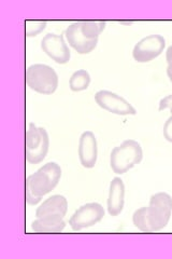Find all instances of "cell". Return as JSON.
Masks as SVG:
<instances>
[{
	"label": "cell",
	"mask_w": 172,
	"mask_h": 259,
	"mask_svg": "<svg viewBox=\"0 0 172 259\" xmlns=\"http://www.w3.org/2000/svg\"><path fill=\"white\" fill-rule=\"evenodd\" d=\"M172 198L166 192H157L150 199V205L137 209L133 216L134 225L144 232L165 228L171 216Z\"/></svg>",
	"instance_id": "1"
},
{
	"label": "cell",
	"mask_w": 172,
	"mask_h": 259,
	"mask_svg": "<svg viewBox=\"0 0 172 259\" xmlns=\"http://www.w3.org/2000/svg\"><path fill=\"white\" fill-rule=\"evenodd\" d=\"M142 158L143 151L140 144L134 140H127L112 150L110 165L114 173L122 175L140 163Z\"/></svg>",
	"instance_id": "2"
},
{
	"label": "cell",
	"mask_w": 172,
	"mask_h": 259,
	"mask_svg": "<svg viewBox=\"0 0 172 259\" xmlns=\"http://www.w3.org/2000/svg\"><path fill=\"white\" fill-rule=\"evenodd\" d=\"M61 177V166L55 162H48L42 167H40L36 173L28 176L26 178V183L34 196L42 198L56 187Z\"/></svg>",
	"instance_id": "3"
},
{
	"label": "cell",
	"mask_w": 172,
	"mask_h": 259,
	"mask_svg": "<svg viewBox=\"0 0 172 259\" xmlns=\"http://www.w3.org/2000/svg\"><path fill=\"white\" fill-rule=\"evenodd\" d=\"M25 78L31 90L41 94H52L59 87V76L56 71L44 64L31 65L26 70Z\"/></svg>",
	"instance_id": "4"
},
{
	"label": "cell",
	"mask_w": 172,
	"mask_h": 259,
	"mask_svg": "<svg viewBox=\"0 0 172 259\" xmlns=\"http://www.w3.org/2000/svg\"><path fill=\"white\" fill-rule=\"evenodd\" d=\"M50 140L44 127H38L35 123H29L25 135V157L30 164L42 162L48 151Z\"/></svg>",
	"instance_id": "5"
},
{
	"label": "cell",
	"mask_w": 172,
	"mask_h": 259,
	"mask_svg": "<svg viewBox=\"0 0 172 259\" xmlns=\"http://www.w3.org/2000/svg\"><path fill=\"white\" fill-rule=\"evenodd\" d=\"M104 216V209L99 203H87L79 207L69 220L72 230L80 231L99 223Z\"/></svg>",
	"instance_id": "6"
},
{
	"label": "cell",
	"mask_w": 172,
	"mask_h": 259,
	"mask_svg": "<svg viewBox=\"0 0 172 259\" xmlns=\"http://www.w3.org/2000/svg\"><path fill=\"white\" fill-rule=\"evenodd\" d=\"M166 40L160 35H150L139 41L133 51V56L138 63L151 62L161 54Z\"/></svg>",
	"instance_id": "7"
},
{
	"label": "cell",
	"mask_w": 172,
	"mask_h": 259,
	"mask_svg": "<svg viewBox=\"0 0 172 259\" xmlns=\"http://www.w3.org/2000/svg\"><path fill=\"white\" fill-rule=\"evenodd\" d=\"M95 101L101 108L112 113H116V115L135 116L137 113L136 108L128 101H126L124 97H122L111 91H98L95 94Z\"/></svg>",
	"instance_id": "8"
},
{
	"label": "cell",
	"mask_w": 172,
	"mask_h": 259,
	"mask_svg": "<svg viewBox=\"0 0 172 259\" xmlns=\"http://www.w3.org/2000/svg\"><path fill=\"white\" fill-rule=\"evenodd\" d=\"M41 48L46 55L59 64H66L70 61V50L65 42L63 35L47 34L41 40Z\"/></svg>",
	"instance_id": "9"
},
{
	"label": "cell",
	"mask_w": 172,
	"mask_h": 259,
	"mask_svg": "<svg viewBox=\"0 0 172 259\" xmlns=\"http://www.w3.org/2000/svg\"><path fill=\"white\" fill-rule=\"evenodd\" d=\"M65 35L69 45L80 54L91 53L98 44V40H92L86 37L81 28L80 21L69 25L65 31Z\"/></svg>",
	"instance_id": "10"
},
{
	"label": "cell",
	"mask_w": 172,
	"mask_h": 259,
	"mask_svg": "<svg viewBox=\"0 0 172 259\" xmlns=\"http://www.w3.org/2000/svg\"><path fill=\"white\" fill-rule=\"evenodd\" d=\"M97 140L92 131L82 133L79 143V158L81 164L86 168H92L97 162Z\"/></svg>",
	"instance_id": "11"
},
{
	"label": "cell",
	"mask_w": 172,
	"mask_h": 259,
	"mask_svg": "<svg viewBox=\"0 0 172 259\" xmlns=\"http://www.w3.org/2000/svg\"><path fill=\"white\" fill-rule=\"evenodd\" d=\"M67 210H68L67 199L64 196L55 194V196H52L48 199H46L43 203L38 207L36 216L37 218H42L47 216H61L64 218V216L67 214Z\"/></svg>",
	"instance_id": "12"
},
{
	"label": "cell",
	"mask_w": 172,
	"mask_h": 259,
	"mask_svg": "<svg viewBox=\"0 0 172 259\" xmlns=\"http://www.w3.org/2000/svg\"><path fill=\"white\" fill-rule=\"evenodd\" d=\"M125 185L120 177H114L110 184L108 210L111 216H118L124 207Z\"/></svg>",
	"instance_id": "13"
},
{
	"label": "cell",
	"mask_w": 172,
	"mask_h": 259,
	"mask_svg": "<svg viewBox=\"0 0 172 259\" xmlns=\"http://www.w3.org/2000/svg\"><path fill=\"white\" fill-rule=\"evenodd\" d=\"M66 227L61 216H47L37 218L31 224V229L36 232H61Z\"/></svg>",
	"instance_id": "14"
},
{
	"label": "cell",
	"mask_w": 172,
	"mask_h": 259,
	"mask_svg": "<svg viewBox=\"0 0 172 259\" xmlns=\"http://www.w3.org/2000/svg\"><path fill=\"white\" fill-rule=\"evenodd\" d=\"M89 83H91V76L84 69H80L73 72L69 80V87L73 92L86 90Z\"/></svg>",
	"instance_id": "15"
},
{
	"label": "cell",
	"mask_w": 172,
	"mask_h": 259,
	"mask_svg": "<svg viewBox=\"0 0 172 259\" xmlns=\"http://www.w3.org/2000/svg\"><path fill=\"white\" fill-rule=\"evenodd\" d=\"M46 26L45 21H26L25 23V34L26 37H34L43 31Z\"/></svg>",
	"instance_id": "16"
},
{
	"label": "cell",
	"mask_w": 172,
	"mask_h": 259,
	"mask_svg": "<svg viewBox=\"0 0 172 259\" xmlns=\"http://www.w3.org/2000/svg\"><path fill=\"white\" fill-rule=\"evenodd\" d=\"M25 197H26V202L28 204L30 205H36L37 203H39V202L41 201V198L40 197H36L34 196V193L31 192L30 188L28 184L26 183V191H25Z\"/></svg>",
	"instance_id": "17"
},
{
	"label": "cell",
	"mask_w": 172,
	"mask_h": 259,
	"mask_svg": "<svg viewBox=\"0 0 172 259\" xmlns=\"http://www.w3.org/2000/svg\"><path fill=\"white\" fill-rule=\"evenodd\" d=\"M163 136H165V139L169 143H172V116L166 121L165 125H163Z\"/></svg>",
	"instance_id": "18"
},
{
	"label": "cell",
	"mask_w": 172,
	"mask_h": 259,
	"mask_svg": "<svg viewBox=\"0 0 172 259\" xmlns=\"http://www.w3.org/2000/svg\"><path fill=\"white\" fill-rule=\"evenodd\" d=\"M167 108H169L170 112H172V95L163 97L159 102V111H162Z\"/></svg>",
	"instance_id": "19"
},
{
	"label": "cell",
	"mask_w": 172,
	"mask_h": 259,
	"mask_svg": "<svg viewBox=\"0 0 172 259\" xmlns=\"http://www.w3.org/2000/svg\"><path fill=\"white\" fill-rule=\"evenodd\" d=\"M166 59H167V63H168V68H167V70L172 71V46H170V47L167 49Z\"/></svg>",
	"instance_id": "20"
},
{
	"label": "cell",
	"mask_w": 172,
	"mask_h": 259,
	"mask_svg": "<svg viewBox=\"0 0 172 259\" xmlns=\"http://www.w3.org/2000/svg\"><path fill=\"white\" fill-rule=\"evenodd\" d=\"M167 75H168V77H169L170 81H171V82H172V71H170V70H167Z\"/></svg>",
	"instance_id": "21"
}]
</instances>
